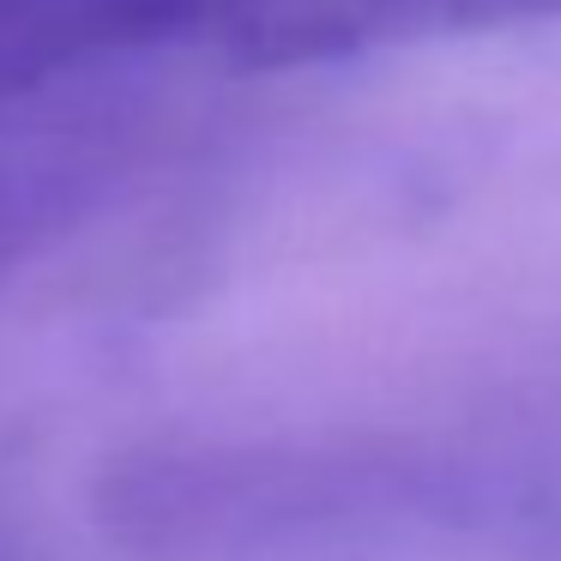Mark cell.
I'll list each match as a JSON object with an SVG mask.
<instances>
[{
  "instance_id": "obj_2",
  "label": "cell",
  "mask_w": 561,
  "mask_h": 561,
  "mask_svg": "<svg viewBox=\"0 0 561 561\" xmlns=\"http://www.w3.org/2000/svg\"><path fill=\"white\" fill-rule=\"evenodd\" d=\"M182 0H0V115L55 79L139 49H175Z\"/></svg>"
},
{
  "instance_id": "obj_1",
  "label": "cell",
  "mask_w": 561,
  "mask_h": 561,
  "mask_svg": "<svg viewBox=\"0 0 561 561\" xmlns=\"http://www.w3.org/2000/svg\"><path fill=\"white\" fill-rule=\"evenodd\" d=\"M543 19H561V0H182L175 49L242 73H284Z\"/></svg>"
},
{
  "instance_id": "obj_3",
  "label": "cell",
  "mask_w": 561,
  "mask_h": 561,
  "mask_svg": "<svg viewBox=\"0 0 561 561\" xmlns=\"http://www.w3.org/2000/svg\"><path fill=\"white\" fill-rule=\"evenodd\" d=\"M61 218L55 182H0V278L43 242V230Z\"/></svg>"
}]
</instances>
